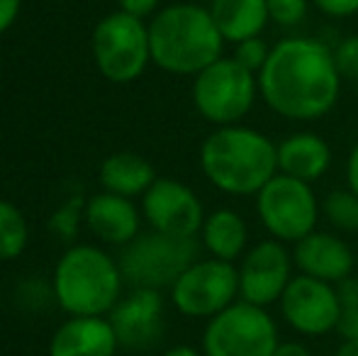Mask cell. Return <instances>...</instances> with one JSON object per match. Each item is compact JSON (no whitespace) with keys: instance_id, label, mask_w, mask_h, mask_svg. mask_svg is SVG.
Returning a JSON list of instances; mask_svg holds the SVG:
<instances>
[{"instance_id":"2e32d148","label":"cell","mask_w":358,"mask_h":356,"mask_svg":"<svg viewBox=\"0 0 358 356\" xmlns=\"http://www.w3.org/2000/svg\"><path fill=\"white\" fill-rule=\"evenodd\" d=\"M120 339L113 322L95 315H73L54 332L49 356H115Z\"/></svg>"},{"instance_id":"5b68a950","label":"cell","mask_w":358,"mask_h":356,"mask_svg":"<svg viewBox=\"0 0 358 356\" xmlns=\"http://www.w3.org/2000/svg\"><path fill=\"white\" fill-rule=\"evenodd\" d=\"M259 95V76L234 57H222L193 81V105L210 124H239Z\"/></svg>"},{"instance_id":"4316f807","label":"cell","mask_w":358,"mask_h":356,"mask_svg":"<svg viewBox=\"0 0 358 356\" xmlns=\"http://www.w3.org/2000/svg\"><path fill=\"white\" fill-rule=\"evenodd\" d=\"M334 62L339 69L341 78L346 81H358V34L344 37L334 49Z\"/></svg>"},{"instance_id":"f546056e","label":"cell","mask_w":358,"mask_h":356,"mask_svg":"<svg viewBox=\"0 0 358 356\" xmlns=\"http://www.w3.org/2000/svg\"><path fill=\"white\" fill-rule=\"evenodd\" d=\"M20 3H22V0H0V34L8 32L15 20H17Z\"/></svg>"},{"instance_id":"7a4b0ae2","label":"cell","mask_w":358,"mask_h":356,"mask_svg":"<svg viewBox=\"0 0 358 356\" xmlns=\"http://www.w3.org/2000/svg\"><path fill=\"white\" fill-rule=\"evenodd\" d=\"M205 178L227 195H259L278 173V144L244 124L217 127L200 147Z\"/></svg>"},{"instance_id":"3957f363","label":"cell","mask_w":358,"mask_h":356,"mask_svg":"<svg viewBox=\"0 0 358 356\" xmlns=\"http://www.w3.org/2000/svg\"><path fill=\"white\" fill-rule=\"evenodd\" d=\"M151 62L176 76H198L222 59L224 37L210 10L193 3H173L149 22Z\"/></svg>"},{"instance_id":"8992f818","label":"cell","mask_w":358,"mask_h":356,"mask_svg":"<svg viewBox=\"0 0 358 356\" xmlns=\"http://www.w3.org/2000/svg\"><path fill=\"white\" fill-rule=\"evenodd\" d=\"M195 262H198L195 237H171L151 229L124 244L120 271L122 278L134 288L161 290L166 285L171 288L178 276Z\"/></svg>"},{"instance_id":"30bf717a","label":"cell","mask_w":358,"mask_h":356,"mask_svg":"<svg viewBox=\"0 0 358 356\" xmlns=\"http://www.w3.org/2000/svg\"><path fill=\"white\" fill-rule=\"evenodd\" d=\"M239 295V269L222 259H198L171 285V300L185 318H215Z\"/></svg>"},{"instance_id":"484cf974","label":"cell","mask_w":358,"mask_h":356,"mask_svg":"<svg viewBox=\"0 0 358 356\" xmlns=\"http://www.w3.org/2000/svg\"><path fill=\"white\" fill-rule=\"evenodd\" d=\"M268 17L280 27H297L310 13V0H266Z\"/></svg>"},{"instance_id":"9a60e30c","label":"cell","mask_w":358,"mask_h":356,"mask_svg":"<svg viewBox=\"0 0 358 356\" xmlns=\"http://www.w3.org/2000/svg\"><path fill=\"white\" fill-rule=\"evenodd\" d=\"M292 262L305 276L327 280V283H341L354 273V249L341 237L331 232H310L295 244Z\"/></svg>"},{"instance_id":"ac0fdd59","label":"cell","mask_w":358,"mask_h":356,"mask_svg":"<svg viewBox=\"0 0 358 356\" xmlns=\"http://www.w3.org/2000/svg\"><path fill=\"white\" fill-rule=\"evenodd\" d=\"M331 149L320 134L295 132L278 144V173L315 183L329 171Z\"/></svg>"},{"instance_id":"4dcf8cb0","label":"cell","mask_w":358,"mask_h":356,"mask_svg":"<svg viewBox=\"0 0 358 356\" xmlns=\"http://www.w3.org/2000/svg\"><path fill=\"white\" fill-rule=\"evenodd\" d=\"M346 185L358 195V144L351 149L349 159H346Z\"/></svg>"},{"instance_id":"277c9868","label":"cell","mask_w":358,"mask_h":356,"mask_svg":"<svg viewBox=\"0 0 358 356\" xmlns=\"http://www.w3.org/2000/svg\"><path fill=\"white\" fill-rule=\"evenodd\" d=\"M122 271L113 257L98 247L78 244L71 247L54 271V295L69 315H103L113 313L120 303Z\"/></svg>"},{"instance_id":"7c38bea8","label":"cell","mask_w":358,"mask_h":356,"mask_svg":"<svg viewBox=\"0 0 358 356\" xmlns=\"http://www.w3.org/2000/svg\"><path fill=\"white\" fill-rule=\"evenodd\" d=\"M142 210L151 229L171 237H195L208 218L198 195L176 178H156L142 195Z\"/></svg>"},{"instance_id":"9c48e42d","label":"cell","mask_w":358,"mask_h":356,"mask_svg":"<svg viewBox=\"0 0 358 356\" xmlns=\"http://www.w3.org/2000/svg\"><path fill=\"white\" fill-rule=\"evenodd\" d=\"M256 213L271 237L297 244L317 229L320 205L312 183L275 173L256 195Z\"/></svg>"},{"instance_id":"83f0119b","label":"cell","mask_w":358,"mask_h":356,"mask_svg":"<svg viewBox=\"0 0 358 356\" xmlns=\"http://www.w3.org/2000/svg\"><path fill=\"white\" fill-rule=\"evenodd\" d=\"M329 17H351L358 13V0H312Z\"/></svg>"},{"instance_id":"7402d4cb","label":"cell","mask_w":358,"mask_h":356,"mask_svg":"<svg viewBox=\"0 0 358 356\" xmlns=\"http://www.w3.org/2000/svg\"><path fill=\"white\" fill-rule=\"evenodd\" d=\"M27 220L8 200H0V262L17 259L27 247Z\"/></svg>"},{"instance_id":"836d02e7","label":"cell","mask_w":358,"mask_h":356,"mask_svg":"<svg viewBox=\"0 0 358 356\" xmlns=\"http://www.w3.org/2000/svg\"><path fill=\"white\" fill-rule=\"evenodd\" d=\"M161 356H203V354H200L198 349L188 347V344H180V347L169 349V352H166V354H161Z\"/></svg>"},{"instance_id":"52a82bcc","label":"cell","mask_w":358,"mask_h":356,"mask_svg":"<svg viewBox=\"0 0 358 356\" xmlns=\"http://www.w3.org/2000/svg\"><path fill=\"white\" fill-rule=\"evenodd\" d=\"M278 344V327L268 310L246 300L210 318L203 334L205 356H273Z\"/></svg>"},{"instance_id":"e0dca14e","label":"cell","mask_w":358,"mask_h":356,"mask_svg":"<svg viewBox=\"0 0 358 356\" xmlns=\"http://www.w3.org/2000/svg\"><path fill=\"white\" fill-rule=\"evenodd\" d=\"M90 232L105 244L124 247L139 234V210L134 208L132 198L115 193H98L85 203L83 213Z\"/></svg>"},{"instance_id":"d6a6232c","label":"cell","mask_w":358,"mask_h":356,"mask_svg":"<svg viewBox=\"0 0 358 356\" xmlns=\"http://www.w3.org/2000/svg\"><path fill=\"white\" fill-rule=\"evenodd\" d=\"M334 356H358V339H344Z\"/></svg>"},{"instance_id":"cb8c5ba5","label":"cell","mask_w":358,"mask_h":356,"mask_svg":"<svg viewBox=\"0 0 358 356\" xmlns=\"http://www.w3.org/2000/svg\"><path fill=\"white\" fill-rule=\"evenodd\" d=\"M339 295V320H336V332L341 339H358V280L351 278L336 283Z\"/></svg>"},{"instance_id":"d4e9b609","label":"cell","mask_w":358,"mask_h":356,"mask_svg":"<svg viewBox=\"0 0 358 356\" xmlns=\"http://www.w3.org/2000/svg\"><path fill=\"white\" fill-rule=\"evenodd\" d=\"M271 49H273V47H268V44H266L261 37H251V39H244V42L236 44V47H234V59L244 69H249L251 73H256V76H259L261 69H264L266 62H268Z\"/></svg>"},{"instance_id":"d6986e66","label":"cell","mask_w":358,"mask_h":356,"mask_svg":"<svg viewBox=\"0 0 358 356\" xmlns=\"http://www.w3.org/2000/svg\"><path fill=\"white\" fill-rule=\"evenodd\" d=\"M210 15H213L224 42L234 44L251 37H261L271 20L266 0H213Z\"/></svg>"},{"instance_id":"1f68e13d","label":"cell","mask_w":358,"mask_h":356,"mask_svg":"<svg viewBox=\"0 0 358 356\" xmlns=\"http://www.w3.org/2000/svg\"><path fill=\"white\" fill-rule=\"evenodd\" d=\"M273 356H312V352L300 342H280Z\"/></svg>"},{"instance_id":"5bb4252c","label":"cell","mask_w":358,"mask_h":356,"mask_svg":"<svg viewBox=\"0 0 358 356\" xmlns=\"http://www.w3.org/2000/svg\"><path fill=\"white\" fill-rule=\"evenodd\" d=\"M110 322L120 344L129 349H149L164 334V298L159 290L134 288L110 313Z\"/></svg>"},{"instance_id":"ba28073f","label":"cell","mask_w":358,"mask_h":356,"mask_svg":"<svg viewBox=\"0 0 358 356\" xmlns=\"http://www.w3.org/2000/svg\"><path fill=\"white\" fill-rule=\"evenodd\" d=\"M93 57L108 81H137L151 62L149 24L122 10L103 17L93 29Z\"/></svg>"},{"instance_id":"4fadbf2b","label":"cell","mask_w":358,"mask_h":356,"mask_svg":"<svg viewBox=\"0 0 358 356\" xmlns=\"http://www.w3.org/2000/svg\"><path fill=\"white\" fill-rule=\"evenodd\" d=\"M292 257L278 239L259 242L239 266V295L246 303L268 308L278 303L290 283Z\"/></svg>"},{"instance_id":"603a6c76","label":"cell","mask_w":358,"mask_h":356,"mask_svg":"<svg viewBox=\"0 0 358 356\" xmlns=\"http://www.w3.org/2000/svg\"><path fill=\"white\" fill-rule=\"evenodd\" d=\"M324 218L341 232H358V195L354 190H331L322 203Z\"/></svg>"},{"instance_id":"f1b7e54d","label":"cell","mask_w":358,"mask_h":356,"mask_svg":"<svg viewBox=\"0 0 358 356\" xmlns=\"http://www.w3.org/2000/svg\"><path fill=\"white\" fill-rule=\"evenodd\" d=\"M117 3H120V10H122V13L144 20V17H149L151 13H156L161 0H117Z\"/></svg>"},{"instance_id":"8fae6325","label":"cell","mask_w":358,"mask_h":356,"mask_svg":"<svg viewBox=\"0 0 358 356\" xmlns=\"http://www.w3.org/2000/svg\"><path fill=\"white\" fill-rule=\"evenodd\" d=\"M280 313L285 322L305 337H324L334 332L339 320V295L334 283L312 278V276H292L285 293L280 295Z\"/></svg>"},{"instance_id":"ffe728a7","label":"cell","mask_w":358,"mask_h":356,"mask_svg":"<svg viewBox=\"0 0 358 356\" xmlns=\"http://www.w3.org/2000/svg\"><path fill=\"white\" fill-rule=\"evenodd\" d=\"M200 234H203V247L210 252V257L231 264L244 254L246 242H249V227H246L244 218L229 208L210 213Z\"/></svg>"},{"instance_id":"6da1fadb","label":"cell","mask_w":358,"mask_h":356,"mask_svg":"<svg viewBox=\"0 0 358 356\" xmlns=\"http://www.w3.org/2000/svg\"><path fill=\"white\" fill-rule=\"evenodd\" d=\"M259 93L275 115L292 122L324 118L341 93L334 49L315 37L280 39L259 73Z\"/></svg>"},{"instance_id":"44dd1931","label":"cell","mask_w":358,"mask_h":356,"mask_svg":"<svg viewBox=\"0 0 358 356\" xmlns=\"http://www.w3.org/2000/svg\"><path fill=\"white\" fill-rule=\"evenodd\" d=\"M156 180V171L144 157L132 152L113 154L100 166V183L108 193L134 198L144 195Z\"/></svg>"}]
</instances>
